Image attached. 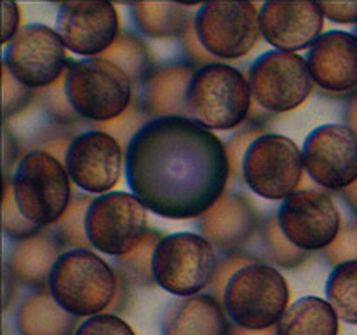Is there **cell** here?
Masks as SVG:
<instances>
[{
  "instance_id": "1",
  "label": "cell",
  "mask_w": 357,
  "mask_h": 335,
  "mask_svg": "<svg viewBox=\"0 0 357 335\" xmlns=\"http://www.w3.org/2000/svg\"><path fill=\"white\" fill-rule=\"evenodd\" d=\"M230 173L225 143L190 117L152 119L126 147L129 188L164 218H201L225 194Z\"/></svg>"
},
{
  "instance_id": "2",
  "label": "cell",
  "mask_w": 357,
  "mask_h": 335,
  "mask_svg": "<svg viewBox=\"0 0 357 335\" xmlns=\"http://www.w3.org/2000/svg\"><path fill=\"white\" fill-rule=\"evenodd\" d=\"M122 286L117 271L93 250L63 251L47 283L56 302L77 318L115 309Z\"/></svg>"
},
{
  "instance_id": "3",
  "label": "cell",
  "mask_w": 357,
  "mask_h": 335,
  "mask_svg": "<svg viewBox=\"0 0 357 335\" xmlns=\"http://www.w3.org/2000/svg\"><path fill=\"white\" fill-rule=\"evenodd\" d=\"M10 185L20 211L40 229L58 223L73 202L65 164L42 150H30L21 157Z\"/></svg>"
},
{
  "instance_id": "4",
  "label": "cell",
  "mask_w": 357,
  "mask_h": 335,
  "mask_svg": "<svg viewBox=\"0 0 357 335\" xmlns=\"http://www.w3.org/2000/svg\"><path fill=\"white\" fill-rule=\"evenodd\" d=\"M289 286L274 265L255 262L227 283L223 307L236 327L261 332L275 327L288 309Z\"/></svg>"
},
{
  "instance_id": "5",
  "label": "cell",
  "mask_w": 357,
  "mask_h": 335,
  "mask_svg": "<svg viewBox=\"0 0 357 335\" xmlns=\"http://www.w3.org/2000/svg\"><path fill=\"white\" fill-rule=\"evenodd\" d=\"M250 80L241 70L225 63L197 68L187 94L188 115L208 129L229 131L251 112Z\"/></svg>"
},
{
  "instance_id": "6",
  "label": "cell",
  "mask_w": 357,
  "mask_h": 335,
  "mask_svg": "<svg viewBox=\"0 0 357 335\" xmlns=\"http://www.w3.org/2000/svg\"><path fill=\"white\" fill-rule=\"evenodd\" d=\"M63 80L73 112L96 124L121 117L132 105L131 79L100 56L70 61Z\"/></svg>"
},
{
  "instance_id": "7",
  "label": "cell",
  "mask_w": 357,
  "mask_h": 335,
  "mask_svg": "<svg viewBox=\"0 0 357 335\" xmlns=\"http://www.w3.org/2000/svg\"><path fill=\"white\" fill-rule=\"evenodd\" d=\"M216 267V248L194 232L164 236L152 258L155 285L176 297L199 295L206 286H211Z\"/></svg>"
},
{
  "instance_id": "8",
  "label": "cell",
  "mask_w": 357,
  "mask_h": 335,
  "mask_svg": "<svg viewBox=\"0 0 357 335\" xmlns=\"http://www.w3.org/2000/svg\"><path fill=\"white\" fill-rule=\"evenodd\" d=\"M241 174L251 192L260 198L288 199L302 181V150L288 136L264 133L248 147Z\"/></svg>"
},
{
  "instance_id": "9",
  "label": "cell",
  "mask_w": 357,
  "mask_h": 335,
  "mask_svg": "<svg viewBox=\"0 0 357 335\" xmlns=\"http://www.w3.org/2000/svg\"><path fill=\"white\" fill-rule=\"evenodd\" d=\"M149 230L145 204L128 192L98 195L86 213V234L93 250L115 258L131 253Z\"/></svg>"
},
{
  "instance_id": "10",
  "label": "cell",
  "mask_w": 357,
  "mask_h": 335,
  "mask_svg": "<svg viewBox=\"0 0 357 335\" xmlns=\"http://www.w3.org/2000/svg\"><path fill=\"white\" fill-rule=\"evenodd\" d=\"M195 34L216 59H241L260 40V10L251 2H208L194 16Z\"/></svg>"
},
{
  "instance_id": "11",
  "label": "cell",
  "mask_w": 357,
  "mask_h": 335,
  "mask_svg": "<svg viewBox=\"0 0 357 335\" xmlns=\"http://www.w3.org/2000/svg\"><path fill=\"white\" fill-rule=\"evenodd\" d=\"M251 94L264 110L289 112L312 94L314 80L302 56L288 51H267L258 56L248 73Z\"/></svg>"
},
{
  "instance_id": "12",
  "label": "cell",
  "mask_w": 357,
  "mask_h": 335,
  "mask_svg": "<svg viewBox=\"0 0 357 335\" xmlns=\"http://www.w3.org/2000/svg\"><path fill=\"white\" fill-rule=\"evenodd\" d=\"M3 65L30 89H47L68 68L66 47L47 24H26L3 52Z\"/></svg>"
},
{
  "instance_id": "13",
  "label": "cell",
  "mask_w": 357,
  "mask_h": 335,
  "mask_svg": "<svg viewBox=\"0 0 357 335\" xmlns=\"http://www.w3.org/2000/svg\"><path fill=\"white\" fill-rule=\"evenodd\" d=\"M279 227L289 243L303 251L326 250L342 230V218L333 199L323 191L303 188L282 201Z\"/></svg>"
},
{
  "instance_id": "14",
  "label": "cell",
  "mask_w": 357,
  "mask_h": 335,
  "mask_svg": "<svg viewBox=\"0 0 357 335\" xmlns=\"http://www.w3.org/2000/svg\"><path fill=\"white\" fill-rule=\"evenodd\" d=\"M303 170L317 185L345 191L357 180V136L347 126L323 124L307 135Z\"/></svg>"
},
{
  "instance_id": "15",
  "label": "cell",
  "mask_w": 357,
  "mask_h": 335,
  "mask_svg": "<svg viewBox=\"0 0 357 335\" xmlns=\"http://www.w3.org/2000/svg\"><path fill=\"white\" fill-rule=\"evenodd\" d=\"M63 164L84 192L108 194L121 180L122 145L101 129L84 131L73 136Z\"/></svg>"
},
{
  "instance_id": "16",
  "label": "cell",
  "mask_w": 357,
  "mask_h": 335,
  "mask_svg": "<svg viewBox=\"0 0 357 335\" xmlns=\"http://www.w3.org/2000/svg\"><path fill=\"white\" fill-rule=\"evenodd\" d=\"M56 31L68 51L103 54L119 37V14L110 2H66L58 7Z\"/></svg>"
},
{
  "instance_id": "17",
  "label": "cell",
  "mask_w": 357,
  "mask_h": 335,
  "mask_svg": "<svg viewBox=\"0 0 357 335\" xmlns=\"http://www.w3.org/2000/svg\"><path fill=\"white\" fill-rule=\"evenodd\" d=\"M323 27L324 14L316 2H265L260 7L261 37L278 51L310 49Z\"/></svg>"
},
{
  "instance_id": "18",
  "label": "cell",
  "mask_w": 357,
  "mask_h": 335,
  "mask_svg": "<svg viewBox=\"0 0 357 335\" xmlns=\"http://www.w3.org/2000/svg\"><path fill=\"white\" fill-rule=\"evenodd\" d=\"M307 65L314 84L330 93H349L357 87L356 34L331 30L309 49Z\"/></svg>"
},
{
  "instance_id": "19",
  "label": "cell",
  "mask_w": 357,
  "mask_h": 335,
  "mask_svg": "<svg viewBox=\"0 0 357 335\" xmlns=\"http://www.w3.org/2000/svg\"><path fill=\"white\" fill-rule=\"evenodd\" d=\"M258 213L243 194H223L199 218V232L216 250L237 253L257 234Z\"/></svg>"
},
{
  "instance_id": "20",
  "label": "cell",
  "mask_w": 357,
  "mask_h": 335,
  "mask_svg": "<svg viewBox=\"0 0 357 335\" xmlns=\"http://www.w3.org/2000/svg\"><path fill=\"white\" fill-rule=\"evenodd\" d=\"M197 66L192 63H169L150 72L142 84V107L146 115L188 117L187 94Z\"/></svg>"
},
{
  "instance_id": "21",
  "label": "cell",
  "mask_w": 357,
  "mask_h": 335,
  "mask_svg": "<svg viewBox=\"0 0 357 335\" xmlns=\"http://www.w3.org/2000/svg\"><path fill=\"white\" fill-rule=\"evenodd\" d=\"M164 335H230L232 321L225 307L208 293L171 300L162 320Z\"/></svg>"
},
{
  "instance_id": "22",
  "label": "cell",
  "mask_w": 357,
  "mask_h": 335,
  "mask_svg": "<svg viewBox=\"0 0 357 335\" xmlns=\"http://www.w3.org/2000/svg\"><path fill=\"white\" fill-rule=\"evenodd\" d=\"M63 250L65 248L61 246L56 234L51 236L40 230L14 243L7 260V272L13 276V279L31 288H47L49 276L56 260L63 255Z\"/></svg>"
},
{
  "instance_id": "23",
  "label": "cell",
  "mask_w": 357,
  "mask_h": 335,
  "mask_svg": "<svg viewBox=\"0 0 357 335\" xmlns=\"http://www.w3.org/2000/svg\"><path fill=\"white\" fill-rule=\"evenodd\" d=\"M79 318L63 309L49 288L37 290L21 302L16 313L20 335H75Z\"/></svg>"
},
{
  "instance_id": "24",
  "label": "cell",
  "mask_w": 357,
  "mask_h": 335,
  "mask_svg": "<svg viewBox=\"0 0 357 335\" xmlns=\"http://www.w3.org/2000/svg\"><path fill=\"white\" fill-rule=\"evenodd\" d=\"M338 320L333 307L321 297H302L284 311L275 325L278 335H338Z\"/></svg>"
},
{
  "instance_id": "25",
  "label": "cell",
  "mask_w": 357,
  "mask_h": 335,
  "mask_svg": "<svg viewBox=\"0 0 357 335\" xmlns=\"http://www.w3.org/2000/svg\"><path fill=\"white\" fill-rule=\"evenodd\" d=\"M131 9L139 30L153 38H181L194 23L188 7L181 3L138 2L131 3Z\"/></svg>"
},
{
  "instance_id": "26",
  "label": "cell",
  "mask_w": 357,
  "mask_h": 335,
  "mask_svg": "<svg viewBox=\"0 0 357 335\" xmlns=\"http://www.w3.org/2000/svg\"><path fill=\"white\" fill-rule=\"evenodd\" d=\"M114 63L131 79L132 84H143L152 72V58L143 38L135 34L119 35L117 40L100 56Z\"/></svg>"
},
{
  "instance_id": "27",
  "label": "cell",
  "mask_w": 357,
  "mask_h": 335,
  "mask_svg": "<svg viewBox=\"0 0 357 335\" xmlns=\"http://www.w3.org/2000/svg\"><path fill=\"white\" fill-rule=\"evenodd\" d=\"M324 292L337 316L345 323L357 325V260L333 267Z\"/></svg>"
},
{
  "instance_id": "28",
  "label": "cell",
  "mask_w": 357,
  "mask_h": 335,
  "mask_svg": "<svg viewBox=\"0 0 357 335\" xmlns=\"http://www.w3.org/2000/svg\"><path fill=\"white\" fill-rule=\"evenodd\" d=\"M160 232L150 229L146 236L143 237L142 243L131 251V253L124 255V257L117 258V271L119 279L128 286H150L153 285V274H152V258L153 251H155L157 243L162 239Z\"/></svg>"
},
{
  "instance_id": "29",
  "label": "cell",
  "mask_w": 357,
  "mask_h": 335,
  "mask_svg": "<svg viewBox=\"0 0 357 335\" xmlns=\"http://www.w3.org/2000/svg\"><path fill=\"white\" fill-rule=\"evenodd\" d=\"M261 244H264V251L268 262L281 265V267H298V265L305 264L309 258V251L296 248L282 234L278 216H268L261 225Z\"/></svg>"
},
{
  "instance_id": "30",
  "label": "cell",
  "mask_w": 357,
  "mask_h": 335,
  "mask_svg": "<svg viewBox=\"0 0 357 335\" xmlns=\"http://www.w3.org/2000/svg\"><path fill=\"white\" fill-rule=\"evenodd\" d=\"M93 198L80 195L73 199L68 211L56 225V237L65 250H93L86 234V213Z\"/></svg>"
},
{
  "instance_id": "31",
  "label": "cell",
  "mask_w": 357,
  "mask_h": 335,
  "mask_svg": "<svg viewBox=\"0 0 357 335\" xmlns=\"http://www.w3.org/2000/svg\"><path fill=\"white\" fill-rule=\"evenodd\" d=\"M2 216H3V232L16 241L33 236V234L40 232L42 230L40 227L28 222V220L23 216V213L20 211V208H17L16 204V199H14L13 185H10V181L7 180V177H6V184H3Z\"/></svg>"
},
{
  "instance_id": "32",
  "label": "cell",
  "mask_w": 357,
  "mask_h": 335,
  "mask_svg": "<svg viewBox=\"0 0 357 335\" xmlns=\"http://www.w3.org/2000/svg\"><path fill=\"white\" fill-rule=\"evenodd\" d=\"M145 115H146V112L143 110L142 103H139V107L131 105V107H129L128 110L121 115V117L114 119V121H110V122L98 124L96 129H101V131L112 135L119 143H121V145H126V143L129 145V142L132 140V136H135L136 133H138L139 129L146 124V122H149V121H145Z\"/></svg>"
},
{
  "instance_id": "33",
  "label": "cell",
  "mask_w": 357,
  "mask_h": 335,
  "mask_svg": "<svg viewBox=\"0 0 357 335\" xmlns=\"http://www.w3.org/2000/svg\"><path fill=\"white\" fill-rule=\"evenodd\" d=\"M2 80H3V119L16 117L17 114L30 107L31 100L35 98L33 89L23 86L17 79H14L6 65H2Z\"/></svg>"
},
{
  "instance_id": "34",
  "label": "cell",
  "mask_w": 357,
  "mask_h": 335,
  "mask_svg": "<svg viewBox=\"0 0 357 335\" xmlns=\"http://www.w3.org/2000/svg\"><path fill=\"white\" fill-rule=\"evenodd\" d=\"M255 262H258L257 257H253L251 253H246V251H237V253L225 255V257L218 262L215 278H213L211 286H209V288H211V293H209V295H213L218 300L223 299V292H225V286L227 283L230 281V278H232L239 269L246 267V265L250 264H255Z\"/></svg>"
},
{
  "instance_id": "35",
  "label": "cell",
  "mask_w": 357,
  "mask_h": 335,
  "mask_svg": "<svg viewBox=\"0 0 357 335\" xmlns=\"http://www.w3.org/2000/svg\"><path fill=\"white\" fill-rule=\"evenodd\" d=\"M75 335H136L135 330L117 314L103 313L87 318L79 325Z\"/></svg>"
},
{
  "instance_id": "36",
  "label": "cell",
  "mask_w": 357,
  "mask_h": 335,
  "mask_svg": "<svg viewBox=\"0 0 357 335\" xmlns=\"http://www.w3.org/2000/svg\"><path fill=\"white\" fill-rule=\"evenodd\" d=\"M324 258L335 267L345 262L357 260V223L345 225L338 232L337 239L324 250Z\"/></svg>"
},
{
  "instance_id": "37",
  "label": "cell",
  "mask_w": 357,
  "mask_h": 335,
  "mask_svg": "<svg viewBox=\"0 0 357 335\" xmlns=\"http://www.w3.org/2000/svg\"><path fill=\"white\" fill-rule=\"evenodd\" d=\"M42 98H44L45 108L51 115H54L58 121L72 122L75 119V112H73L72 105H70L68 98L65 93V80L61 79L56 84H52L47 89H42Z\"/></svg>"
},
{
  "instance_id": "38",
  "label": "cell",
  "mask_w": 357,
  "mask_h": 335,
  "mask_svg": "<svg viewBox=\"0 0 357 335\" xmlns=\"http://www.w3.org/2000/svg\"><path fill=\"white\" fill-rule=\"evenodd\" d=\"M260 135H264V126H255V128H248L241 131L239 135L234 136L230 143L227 145V154H229L230 170L236 173L237 177L241 174V164H243V157L246 154L248 147L255 142Z\"/></svg>"
},
{
  "instance_id": "39",
  "label": "cell",
  "mask_w": 357,
  "mask_h": 335,
  "mask_svg": "<svg viewBox=\"0 0 357 335\" xmlns=\"http://www.w3.org/2000/svg\"><path fill=\"white\" fill-rule=\"evenodd\" d=\"M181 44H183L185 47V52H187L188 58L192 59V65H195L197 68H201V66H206V65H211V63H216L211 54H209L208 51L204 49V45L201 44V40H199L197 34H195V24L192 23L190 27L187 28V31L183 34V37H181Z\"/></svg>"
},
{
  "instance_id": "40",
  "label": "cell",
  "mask_w": 357,
  "mask_h": 335,
  "mask_svg": "<svg viewBox=\"0 0 357 335\" xmlns=\"http://www.w3.org/2000/svg\"><path fill=\"white\" fill-rule=\"evenodd\" d=\"M323 9L324 17L333 23L354 24L357 23V2H335V3H319Z\"/></svg>"
},
{
  "instance_id": "41",
  "label": "cell",
  "mask_w": 357,
  "mask_h": 335,
  "mask_svg": "<svg viewBox=\"0 0 357 335\" xmlns=\"http://www.w3.org/2000/svg\"><path fill=\"white\" fill-rule=\"evenodd\" d=\"M20 6L16 2H2V44H10L20 34Z\"/></svg>"
},
{
  "instance_id": "42",
  "label": "cell",
  "mask_w": 357,
  "mask_h": 335,
  "mask_svg": "<svg viewBox=\"0 0 357 335\" xmlns=\"http://www.w3.org/2000/svg\"><path fill=\"white\" fill-rule=\"evenodd\" d=\"M3 171H6V177H7V171L10 170V164H16L17 157H20V149H17V143L16 138H10V133L9 129H3ZM17 166V164H16Z\"/></svg>"
},
{
  "instance_id": "43",
  "label": "cell",
  "mask_w": 357,
  "mask_h": 335,
  "mask_svg": "<svg viewBox=\"0 0 357 335\" xmlns=\"http://www.w3.org/2000/svg\"><path fill=\"white\" fill-rule=\"evenodd\" d=\"M345 126L357 136V91L349 96L347 107H345Z\"/></svg>"
},
{
  "instance_id": "44",
  "label": "cell",
  "mask_w": 357,
  "mask_h": 335,
  "mask_svg": "<svg viewBox=\"0 0 357 335\" xmlns=\"http://www.w3.org/2000/svg\"><path fill=\"white\" fill-rule=\"evenodd\" d=\"M342 198H344V201L347 202V206L351 208V211L357 215V180L354 184L351 185V187H347L345 191L340 192Z\"/></svg>"
},
{
  "instance_id": "45",
  "label": "cell",
  "mask_w": 357,
  "mask_h": 335,
  "mask_svg": "<svg viewBox=\"0 0 357 335\" xmlns=\"http://www.w3.org/2000/svg\"><path fill=\"white\" fill-rule=\"evenodd\" d=\"M230 335H278L275 334V327L268 328V330H261V332H253V330H246V328H239L234 325L232 327V334Z\"/></svg>"
},
{
  "instance_id": "46",
  "label": "cell",
  "mask_w": 357,
  "mask_h": 335,
  "mask_svg": "<svg viewBox=\"0 0 357 335\" xmlns=\"http://www.w3.org/2000/svg\"><path fill=\"white\" fill-rule=\"evenodd\" d=\"M356 37H357V28H356Z\"/></svg>"
}]
</instances>
